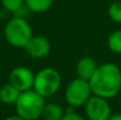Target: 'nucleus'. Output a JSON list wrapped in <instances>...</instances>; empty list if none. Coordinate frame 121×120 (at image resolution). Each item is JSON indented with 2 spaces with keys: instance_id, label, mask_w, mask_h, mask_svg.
<instances>
[{
  "instance_id": "16",
  "label": "nucleus",
  "mask_w": 121,
  "mask_h": 120,
  "mask_svg": "<svg viewBox=\"0 0 121 120\" xmlns=\"http://www.w3.org/2000/svg\"><path fill=\"white\" fill-rule=\"evenodd\" d=\"M60 120H86V119L84 117H82L80 114H78L77 112H74L72 108H70V110L66 111L64 117Z\"/></svg>"
},
{
  "instance_id": "9",
  "label": "nucleus",
  "mask_w": 121,
  "mask_h": 120,
  "mask_svg": "<svg viewBox=\"0 0 121 120\" xmlns=\"http://www.w3.org/2000/svg\"><path fill=\"white\" fill-rule=\"evenodd\" d=\"M98 64L91 56H83L78 61L75 66V72L78 78L89 81L98 68Z\"/></svg>"
},
{
  "instance_id": "17",
  "label": "nucleus",
  "mask_w": 121,
  "mask_h": 120,
  "mask_svg": "<svg viewBox=\"0 0 121 120\" xmlns=\"http://www.w3.org/2000/svg\"><path fill=\"white\" fill-rule=\"evenodd\" d=\"M107 120H121V113H116V114H112L109 118Z\"/></svg>"
},
{
  "instance_id": "7",
  "label": "nucleus",
  "mask_w": 121,
  "mask_h": 120,
  "mask_svg": "<svg viewBox=\"0 0 121 120\" xmlns=\"http://www.w3.org/2000/svg\"><path fill=\"white\" fill-rule=\"evenodd\" d=\"M35 73L30 68L18 66L12 69L9 76V83L16 87L19 91H26L33 88Z\"/></svg>"
},
{
  "instance_id": "18",
  "label": "nucleus",
  "mask_w": 121,
  "mask_h": 120,
  "mask_svg": "<svg viewBox=\"0 0 121 120\" xmlns=\"http://www.w3.org/2000/svg\"><path fill=\"white\" fill-rule=\"evenodd\" d=\"M3 120H25L23 118H21L20 116H18V115H12V116H8L6 118H4Z\"/></svg>"
},
{
  "instance_id": "4",
  "label": "nucleus",
  "mask_w": 121,
  "mask_h": 120,
  "mask_svg": "<svg viewBox=\"0 0 121 120\" xmlns=\"http://www.w3.org/2000/svg\"><path fill=\"white\" fill-rule=\"evenodd\" d=\"M62 85V77L56 69L46 67L35 73L33 89L44 98L52 97L59 91Z\"/></svg>"
},
{
  "instance_id": "11",
  "label": "nucleus",
  "mask_w": 121,
  "mask_h": 120,
  "mask_svg": "<svg viewBox=\"0 0 121 120\" xmlns=\"http://www.w3.org/2000/svg\"><path fill=\"white\" fill-rule=\"evenodd\" d=\"M66 111L57 103L45 104L42 118L44 120H60L64 117Z\"/></svg>"
},
{
  "instance_id": "12",
  "label": "nucleus",
  "mask_w": 121,
  "mask_h": 120,
  "mask_svg": "<svg viewBox=\"0 0 121 120\" xmlns=\"http://www.w3.org/2000/svg\"><path fill=\"white\" fill-rule=\"evenodd\" d=\"M25 4L32 13H45L53 4V0H25Z\"/></svg>"
},
{
  "instance_id": "14",
  "label": "nucleus",
  "mask_w": 121,
  "mask_h": 120,
  "mask_svg": "<svg viewBox=\"0 0 121 120\" xmlns=\"http://www.w3.org/2000/svg\"><path fill=\"white\" fill-rule=\"evenodd\" d=\"M108 17L112 21L116 23H121V1L117 0L109 4L108 10H107Z\"/></svg>"
},
{
  "instance_id": "3",
  "label": "nucleus",
  "mask_w": 121,
  "mask_h": 120,
  "mask_svg": "<svg viewBox=\"0 0 121 120\" xmlns=\"http://www.w3.org/2000/svg\"><path fill=\"white\" fill-rule=\"evenodd\" d=\"M3 33L8 44L14 48H25L33 36V31L29 21L26 18L16 16L6 22Z\"/></svg>"
},
{
  "instance_id": "15",
  "label": "nucleus",
  "mask_w": 121,
  "mask_h": 120,
  "mask_svg": "<svg viewBox=\"0 0 121 120\" xmlns=\"http://www.w3.org/2000/svg\"><path fill=\"white\" fill-rule=\"evenodd\" d=\"M1 5L6 12L14 14L25 5V0H1Z\"/></svg>"
},
{
  "instance_id": "10",
  "label": "nucleus",
  "mask_w": 121,
  "mask_h": 120,
  "mask_svg": "<svg viewBox=\"0 0 121 120\" xmlns=\"http://www.w3.org/2000/svg\"><path fill=\"white\" fill-rule=\"evenodd\" d=\"M20 93L21 91H19L16 87L8 82L0 87V101L5 105H15L20 96Z\"/></svg>"
},
{
  "instance_id": "8",
  "label": "nucleus",
  "mask_w": 121,
  "mask_h": 120,
  "mask_svg": "<svg viewBox=\"0 0 121 120\" xmlns=\"http://www.w3.org/2000/svg\"><path fill=\"white\" fill-rule=\"evenodd\" d=\"M30 57L35 60L45 59L51 52L50 40L42 35H33L23 48Z\"/></svg>"
},
{
  "instance_id": "1",
  "label": "nucleus",
  "mask_w": 121,
  "mask_h": 120,
  "mask_svg": "<svg viewBox=\"0 0 121 120\" xmlns=\"http://www.w3.org/2000/svg\"><path fill=\"white\" fill-rule=\"evenodd\" d=\"M92 95L112 99L121 90V70L113 63H105L98 66L96 72L89 80Z\"/></svg>"
},
{
  "instance_id": "6",
  "label": "nucleus",
  "mask_w": 121,
  "mask_h": 120,
  "mask_svg": "<svg viewBox=\"0 0 121 120\" xmlns=\"http://www.w3.org/2000/svg\"><path fill=\"white\" fill-rule=\"evenodd\" d=\"M85 115L88 120H107L112 115L108 100L92 95L84 105Z\"/></svg>"
},
{
  "instance_id": "13",
  "label": "nucleus",
  "mask_w": 121,
  "mask_h": 120,
  "mask_svg": "<svg viewBox=\"0 0 121 120\" xmlns=\"http://www.w3.org/2000/svg\"><path fill=\"white\" fill-rule=\"evenodd\" d=\"M108 49L115 54H121V30L112 32L107 37Z\"/></svg>"
},
{
  "instance_id": "5",
  "label": "nucleus",
  "mask_w": 121,
  "mask_h": 120,
  "mask_svg": "<svg viewBox=\"0 0 121 120\" xmlns=\"http://www.w3.org/2000/svg\"><path fill=\"white\" fill-rule=\"evenodd\" d=\"M92 96L89 81L81 78H75L68 83L65 89V100L70 107L84 106Z\"/></svg>"
},
{
  "instance_id": "2",
  "label": "nucleus",
  "mask_w": 121,
  "mask_h": 120,
  "mask_svg": "<svg viewBox=\"0 0 121 120\" xmlns=\"http://www.w3.org/2000/svg\"><path fill=\"white\" fill-rule=\"evenodd\" d=\"M46 98L34 90L33 88L21 91L17 102L15 103L16 114L25 120H37L42 117Z\"/></svg>"
}]
</instances>
